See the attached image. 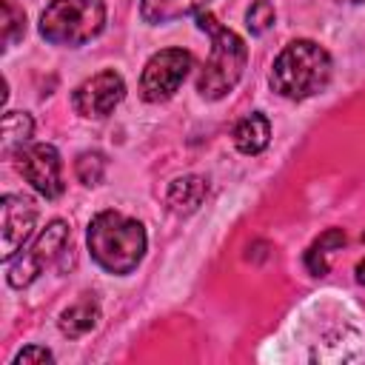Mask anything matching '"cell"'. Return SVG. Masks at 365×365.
<instances>
[{
	"mask_svg": "<svg viewBox=\"0 0 365 365\" xmlns=\"http://www.w3.org/2000/svg\"><path fill=\"white\" fill-rule=\"evenodd\" d=\"M88 251L100 268L108 274H128L145 254V228L143 222L120 214L100 211L88 222Z\"/></svg>",
	"mask_w": 365,
	"mask_h": 365,
	"instance_id": "6da1fadb",
	"label": "cell"
},
{
	"mask_svg": "<svg viewBox=\"0 0 365 365\" xmlns=\"http://www.w3.org/2000/svg\"><path fill=\"white\" fill-rule=\"evenodd\" d=\"M197 26L211 37V51L200 71L197 91L205 100H222L240 83L245 60H248V48L242 43V37L237 31H231L228 26L217 23V17L211 11H197Z\"/></svg>",
	"mask_w": 365,
	"mask_h": 365,
	"instance_id": "7a4b0ae2",
	"label": "cell"
},
{
	"mask_svg": "<svg viewBox=\"0 0 365 365\" xmlns=\"http://www.w3.org/2000/svg\"><path fill=\"white\" fill-rule=\"evenodd\" d=\"M331 54L314 40L288 43L271 68V88L288 100H305L319 94L331 80Z\"/></svg>",
	"mask_w": 365,
	"mask_h": 365,
	"instance_id": "3957f363",
	"label": "cell"
},
{
	"mask_svg": "<svg viewBox=\"0 0 365 365\" xmlns=\"http://www.w3.org/2000/svg\"><path fill=\"white\" fill-rule=\"evenodd\" d=\"M106 26L103 0H51L40 14V34L54 46H83Z\"/></svg>",
	"mask_w": 365,
	"mask_h": 365,
	"instance_id": "277c9868",
	"label": "cell"
},
{
	"mask_svg": "<svg viewBox=\"0 0 365 365\" xmlns=\"http://www.w3.org/2000/svg\"><path fill=\"white\" fill-rule=\"evenodd\" d=\"M68 237H71V231H68V225H66L63 220L48 222V225L37 234V240L31 242V248H26L17 259H9V285H11V288H26V285H31V282L43 274V268H46L48 262H54V259L66 251Z\"/></svg>",
	"mask_w": 365,
	"mask_h": 365,
	"instance_id": "5b68a950",
	"label": "cell"
},
{
	"mask_svg": "<svg viewBox=\"0 0 365 365\" xmlns=\"http://www.w3.org/2000/svg\"><path fill=\"white\" fill-rule=\"evenodd\" d=\"M191 54L185 48H163L157 51L143 74H140V94L148 103H163L168 97H174V91L182 86L185 74L191 71Z\"/></svg>",
	"mask_w": 365,
	"mask_h": 365,
	"instance_id": "8992f818",
	"label": "cell"
},
{
	"mask_svg": "<svg viewBox=\"0 0 365 365\" xmlns=\"http://www.w3.org/2000/svg\"><path fill=\"white\" fill-rule=\"evenodd\" d=\"M17 168L23 180L43 194L46 200H57L63 194V165L60 154L48 143H31L17 154Z\"/></svg>",
	"mask_w": 365,
	"mask_h": 365,
	"instance_id": "52a82bcc",
	"label": "cell"
},
{
	"mask_svg": "<svg viewBox=\"0 0 365 365\" xmlns=\"http://www.w3.org/2000/svg\"><path fill=\"white\" fill-rule=\"evenodd\" d=\"M125 97V83L117 71H100L88 80H83L74 94H71V106L80 117H106L111 114Z\"/></svg>",
	"mask_w": 365,
	"mask_h": 365,
	"instance_id": "ba28073f",
	"label": "cell"
},
{
	"mask_svg": "<svg viewBox=\"0 0 365 365\" xmlns=\"http://www.w3.org/2000/svg\"><path fill=\"white\" fill-rule=\"evenodd\" d=\"M0 214H3V222H0V234H3L0 257L9 262L23 248V242L31 237L34 222H37V205L23 194H6L0 200Z\"/></svg>",
	"mask_w": 365,
	"mask_h": 365,
	"instance_id": "9c48e42d",
	"label": "cell"
},
{
	"mask_svg": "<svg viewBox=\"0 0 365 365\" xmlns=\"http://www.w3.org/2000/svg\"><path fill=\"white\" fill-rule=\"evenodd\" d=\"M205 194H208V182H205L202 177H197V174H185V177H177V180L168 185V191H165V205L171 208V214L188 217V214H194V211L202 205Z\"/></svg>",
	"mask_w": 365,
	"mask_h": 365,
	"instance_id": "30bf717a",
	"label": "cell"
},
{
	"mask_svg": "<svg viewBox=\"0 0 365 365\" xmlns=\"http://www.w3.org/2000/svg\"><path fill=\"white\" fill-rule=\"evenodd\" d=\"M231 137H234L237 151H242V154H259V151H265V145L271 140V123H268V117L262 111H251V114H245L234 125Z\"/></svg>",
	"mask_w": 365,
	"mask_h": 365,
	"instance_id": "8fae6325",
	"label": "cell"
},
{
	"mask_svg": "<svg viewBox=\"0 0 365 365\" xmlns=\"http://www.w3.org/2000/svg\"><path fill=\"white\" fill-rule=\"evenodd\" d=\"M208 0H140V14L145 23H171L188 14L202 11Z\"/></svg>",
	"mask_w": 365,
	"mask_h": 365,
	"instance_id": "7c38bea8",
	"label": "cell"
},
{
	"mask_svg": "<svg viewBox=\"0 0 365 365\" xmlns=\"http://www.w3.org/2000/svg\"><path fill=\"white\" fill-rule=\"evenodd\" d=\"M342 245H345V234H342L339 228H328L325 234H319V237L311 242V248L305 251V265H308V271H311L314 277H325L328 268H331L334 251L342 248Z\"/></svg>",
	"mask_w": 365,
	"mask_h": 365,
	"instance_id": "4fadbf2b",
	"label": "cell"
},
{
	"mask_svg": "<svg viewBox=\"0 0 365 365\" xmlns=\"http://www.w3.org/2000/svg\"><path fill=\"white\" fill-rule=\"evenodd\" d=\"M34 131V120L26 111H6L3 114V157L20 154Z\"/></svg>",
	"mask_w": 365,
	"mask_h": 365,
	"instance_id": "5bb4252c",
	"label": "cell"
},
{
	"mask_svg": "<svg viewBox=\"0 0 365 365\" xmlns=\"http://www.w3.org/2000/svg\"><path fill=\"white\" fill-rule=\"evenodd\" d=\"M97 319H100V308L94 302L83 299V302H77L60 314V331L68 339H80L83 334H88L97 325Z\"/></svg>",
	"mask_w": 365,
	"mask_h": 365,
	"instance_id": "9a60e30c",
	"label": "cell"
},
{
	"mask_svg": "<svg viewBox=\"0 0 365 365\" xmlns=\"http://www.w3.org/2000/svg\"><path fill=\"white\" fill-rule=\"evenodd\" d=\"M74 171H77V180L83 185H97L106 174V157L100 151H83L74 163Z\"/></svg>",
	"mask_w": 365,
	"mask_h": 365,
	"instance_id": "2e32d148",
	"label": "cell"
},
{
	"mask_svg": "<svg viewBox=\"0 0 365 365\" xmlns=\"http://www.w3.org/2000/svg\"><path fill=\"white\" fill-rule=\"evenodd\" d=\"M26 31V14L11 0H3V48L14 46Z\"/></svg>",
	"mask_w": 365,
	"mask_h": 365,
	"instance_id": "e0dca14e",
	"label": "cell"
},
{
	"mask_svg": "<svg viewBox=\"0 0 365 365\" xmlns=\"http://www.w3.org/2000/svg\"><path fill=\"white\" fill-rule=\"evenodd\" d=\"M277 20V11L271 6V0H254L251 9L245 11V26L251 34H265Z\"/></svg>",
	"mask_w": 365,
	"mask_h": 365,
	"instance_id": "ac0fdd59",
	"label": "cell"
},
{
	"mask_svg": "<svg viewBox=\"0 0 365 365\" xmlns=\"http://www.w3.org/2000/svg\"><path fill=\"white\" fill-rule=\"evenodd\" d=\"M54 362V354L43 345H29L14 356V365H48Z\"/></svg>",
	"mask_w": 365,
	"mask_h": 365,
	"instance_id": "d6986e66",
	"label": "cell"
},
{
	"mask_svg": "<svg viewBox=\"0 0 365 365\" xmlns=\"http://www.w3.org/2000/svg\"><path fill=\"white\" fill-rule=\"evenodd\" d=\"M356 282H359V285H365V259L356 265Z\"/></svg>",
	"mask_w": 365,
	"mask_h": 365,
	"instance_id": "ffe728a7",
	"label": "cell"
},
{
	"mask_svg": "<svg viewBox=\"0 0 365 365\" xmlns=\"http://www.w3.org/2000/svg\"><path fill=\"white\" fill-rule=\"evenodd\" d=\"M339 3H362V0H339Z\"/></svg>",
	"mask_w": 365,
	"mask_h": 365,
	"instance_id": "44dd1931",
	"label": "cell"
}]
</instances>
